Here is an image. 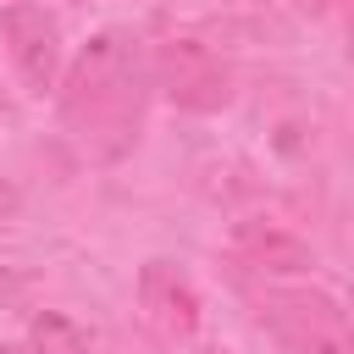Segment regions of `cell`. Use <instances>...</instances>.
<instances>
[{"instance_id": "cell-4", "label": "cell", "mask_w": 354, "mask_h": 354, "mask_svg": "<svg viewBox=\"0 0 354 354\" xmlns=\"http://www.w3.org/2000/svg\"><path fill=\"white\" fill-rule=\"evenodd\" d=\"M0 33H6V50H11L22 83L33 94L55 88V72H61V28H55V17L44 6L17 0V6L0 11Z\"/></svg>"}, {"instance_id": "cell-8", "label": "cell", "mask_w": 354, "mask_h": 354, "mask_svg": "<svg viewBox=\"0 0 354 354\" xmlns=\"http://www.w3.org/2000/svg\"><path fill=\"white\" fill-rule=\"evenodd\" d=\"M0 354H11V348H0Z\"/></svg>"}, {"instance_id": "cell-3", "label": "cell", "mask_w": 354, "mask_h": 354, "mask_svg": "<svg viewBox=\"0 0 354 354\" xmlns=\"http://www.w3.org/2000/svg\"><path fill=\"white\" fill-rule=\"evenodd\" d=\"M155 83L166 88L171 105L183 111H221L232 100V72L216 61V50L194 44V39H171L155 50Z\"/></svg>"}, {"instance_id": "cell-5", "label": "cell", "mask_w": 354, "mask_h": 354, "mask_svg": "<svg viewBox=\"0 0 354 354\" xmlns=\"http://www.w3.org/2000/svg\"><path fill=\"white\" fill-rule=\"evenodd\" d=\"M138 310L166 343L194 337V326H199V293L171 260H149L138 271Z\"/></svg>"}, {"instance_id": "cell-1", "label": "cell", "mask_w": 354, "mask_h": 354, "mask_svg": "<svg viewBox=\"0 0 354 354\" xmlns=\"http://www.w3.org/2000/svg\"><path fill=\"white\" fill-rule=\"evenodd\" d=\"M144 88H149V66H144L138 39L100 33L83 44V55L72 61V72L61 83V122L72 138H83L94 149H122L138 127Z\"/></svg>"}, {"instance_id": "cell-6", "label": "cell", "mask_w": 354, "mask_h": 354, "mask_svg": "<svg viewBox=\"0 0 354 354\" xmlns=\"http://www.w3.org/2000/svg\"><path fill=\"white\" fill-rule=\"evenodd\" d=\"M232 249H238L243 266H254V271H304V266H310V249H304L293 232L271 227V221H249V227H238Z\"/></svg>"}, {"instance_id": "cell-7", "label": "cell", "mask_w": 354, "mask_h": 354, "mask_svg": "<svg viewBox=\"0 0 354 354\" xmlns=\"http://www.w3.org/2000/svg\"><path fill=\"white\" fill-rule=\"evenodd\" d=\"M28 343H33V354H94V337H88V332H83L72 315H61V310L33 315Z\"/></svg>"}, {"instance_id": "cell-2", "label": "cell", "mask_w": 354, "mask_h": 354, "mask_svg": "<svg viewBox=\"0 0 354 354\" xmlns=\"http://www.w3.org/2000/svg\"><path fill=\"white\" fill-rule=\"evenodd\" d=\"M260 321L288 354H348V321L326 293H266Z\"/></svg>"}]
</instances>
